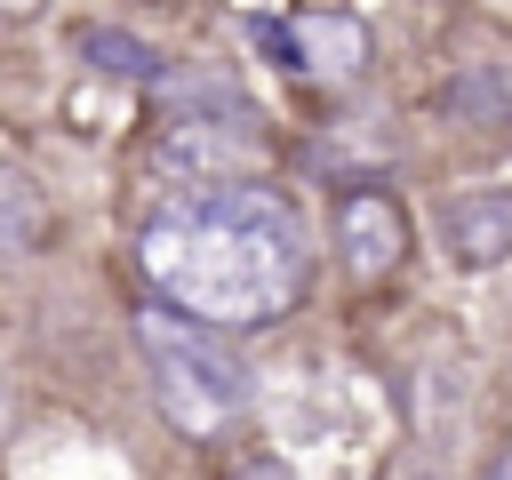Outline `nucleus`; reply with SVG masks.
Returning a JSON list of instances; mask_svg holds the SVG:
<instances>
[{"label":"nucleus","instance_id":"nucleus-1","mask_svg":"<svg viewBox=\"0 0 512 480\" xmlns=\"http://www.w3.org/2000/svg\"><path fill=\"white\" fill-rule=\"evenodd\" d=\"M136 264L160 296L192 304L216 328H264L304 296L312 272V232L272 184H184L160 200L136 232Z\"/></svg>","mask_w":512,"mask_h":480},{"label":"nucleus","instance_id":"nucleus-2","mask_svg":"<svg viewBox=\"0 0 512 480\" xmlns=\"http://www.w3.org/2000/svg\"><path fill=\"white\" fill-rule=\"evenodd\" d=\"M136 344H144V368H152V392L160 408L184 424V432H216L232 416H248V368L240 352L216 336V320H200L192 304H152L136 312Z\"/></svg>","mask_w":512,"mask_h":480},{"label":"nucleus","instance_id":"nucleus-3","mask_svg":"<svg viewBox=\"0 0 512 480\" xmlns=\"http://www.w3.org/2000/svg\"><path fill=\"white\" fill-rule=\"evenodd\" d=\"M264 160V128L256 112H176L160 128V168L168 176H192V184H216V176H240Z\"/></svg>","mask_w":512,"mask_h":480},{"label":"nucleus","instance_id":"nucleus-4","mask_svg":"<svg viewBox=\"0 0 512 480\" xmlns=\"http://www.w3.org/2000/svg\"><path fill=\"white\" fill-rule=\"evenodd\" d=\"M336 248H344V272L352 280H384L400 256H408V216L392 192L376 184H344L336 192Z\"/></svg>","mask_w":512,"mask_h":480},{"label":"nucleus","instance_id":"nucleus-5","mask_svg":"<svg viewBox=\"0 0 512 480\" xmlns=\"http://www.w3.org/2000/svg\"><path fill=\"white\" fill-rule=\"evenodd\" d=\"M440 248L464 272H488L512 256V192H456L440 200Z\"/></svg>","mask_w":512,"mask_h":480},{"label":"nucleus","instance_id":"nucleus-6","mask_svg":"<svg viewBox=\"0 0 512 480\" xmlns=\"http://www.w3.org/2000/svg\"><path fill=\"white\" fill-rule=\"evenodd\" d=\"M296 48H304V72H320V80H360L368 72V24H352V16H304Z\"/></svg>","mask_w":512,"mask_h":480},{"label":"nucleus","instance_id":"nucleus-7","mask_svg":"<svg viewBox=\"0 0 512 480\" xmlns=\"http://www.w3.org/2000/svg\"><path fill=\"white\" fill-rule=\"evenodd\" d=\"M440 104H448L456 120H472V128H512V72H504V64H472V72L448 80Z\"/></svg>","mask_w":512,"mask_h":480},{"label":"nucleus","instance_id":"nucleus-8","mask_svg":"<svg viewBox=\"0 0 512 480\" xmlns=\"http://www.w3.org/2000/svg\"><path fill=\"white\" fill-rule=\"evenodd\" d=\"M40 240H48V200H40V184L16 176V168H0V256H32Z\"/></svg>","mask_w":512,"mask_h":480},{"label":"nucleus","instance_id":"nucleus-9","mask_svg":"<svg viewBox=\"0 0 512 480\" xmlns=\"http://www.w3.org/2000/svg\"><path fill=\"white\" fill-rule=\"evenodd\" d=\"M80 56H88L96 72H112V80H160V56H152V40L120 32V24H88V32H80Z\"/></svg>","mask_w":512,"mask_h":480},{"label":"nucleus","instance_id":"nucleus-10","mask_svg":"<svg viewBox=\"0 0 512 480\" xmlns=\"http://www.w3.org/2000/svg\"><path fill=\"white\" fill-rule=\"evenodd\" d=\"M248 40L272 56V64H288V72H304V48H296V24H272V16H256L248 24Z\"/></svg>","mask_w":512,"mask_h":480},{"label":"nucleus","instance_id":"nucleus-11","mask_svg":"<svg viewBox=\"0 0 512 480\" xmlns=\"http://www.w3.org/2000/svg\"><path fill=\"white\" fill-rule=\"evenodd\" d=\"M32 8H40V0H0V16H32Z\"/></svg>","mask_w":512,"mask_h":480}]
</instances>
